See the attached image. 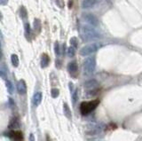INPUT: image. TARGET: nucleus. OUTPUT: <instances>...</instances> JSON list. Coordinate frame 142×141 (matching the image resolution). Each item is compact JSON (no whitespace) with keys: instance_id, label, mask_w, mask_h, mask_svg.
<instances>
[{"instance_id":"1","label":"nucleus","mask_w":142,"mask_h":141,"mask_svg":"<svg viewBox=\"0 0 142 141\" xmlns=\"http://www.w3.org/2000/svg\"><path fill=\"white\" fill-rule=\"evenodd\" d=\"M80 36L82 37L83 41H93L95 39L100 38L101 35L97 30H95L93 28L87 25H83L80 28Z\"/></svg>"},{"instance_id":"2","label":"nucleus","mask_w":142,"mask_h":141,"mask_svg":"<svg viewBox=\"0 0 142 141\" xmlns=\"http://www.w3.org/2000/svg\"><path fill=\"white\" fill-rule=\"evenodd\" d=\"M96 68V61L93 57L87 58L83 64V72L85 76H90L93 74Z\"/></svg>"},{"instance_id":"3","label":"nucleus","mask_w":142,"mask_h":141,"mask_svg":"<svg viewBox=\"0 0 142 141\" xmlns=\"http://www.w3.org/2000/svg\"><path fill=\"white\" fill-rule=\"evenodd\" d=\"M100 104V99H94V100L88 101V102H82L80 105V112L83 115H86L91 113L93 109Z\"/></svg>"},{"instance_id":"4","label":"nucleus","mask_w":142,"mask_h":141,"mask_svg":"<svg viewBox=\"0 0 142 141\" xmlns=\"http://www.w3.org/2000/svg\"><path fill=\"white\" fill-rule=\"evenodd\" d=\"M101 47V43H90V44H87V45H85V46H83V48L80 50V55H82V56L90 55V54H91V53L97 51Z\"/></svg>"},{"instance_id":"5","label":"nucleus","mask_w":142,"mask_h":141,"mask_svg":"<svg viewBox=\"0 0 142 141\" xmlns=\"http://www.w3.org/2000/svg\"><path fill=\"white\" fill-rule=\"evenodd\" d=\"M99 87L100 84L96 79H90L84 83V88L87 92L91 90H95V89H99Z\"/></svg>"},{"instance_id":"6","label":"nucleus","mask_w":142,"mask_h":141,"mask_svg":"<svg viewBox=\"0 0 142 141\" xmlns=\"http://www.w3.org/2000/svg\"><path fill=\"white\" fill-rule=\"evenodd\" d=\"M83 19L87 23L93 25V26H98V24H99L98 18L91 13H84L83 14Z\"/></svg>"},{"instance_id":"7","label":"nucleus","mask_w":142,"mask_h":141,"mask_svg":"<svg viewBox=\"0 0 142 141\" xmlns=\"http://www.w3.org/2000/svg\"><path fill=\"white\" fill-rule=\"evenodd\" d=\"M68 71L69 72L71 76H76V75L78 71V66H77V63L76 61H72L70 63H68Z\"/></svg>"},{"instance_id":"8","label":"nucleus","mask_w":142,"mask_h":141,"mask_svg":"<svg viewBox=\"0 0 142 141\" xmlns=\"http://www.w3.org/2000/svg\"><path fill=\"white\" fill-rule=\"evenodd\" d=\"M17 91L20 94L23 95L27 92V85L24 80H20L17 84Z\"/></svg>"},{"instance_id":"9","label":"nucleus","mask_w":142,"mask_h":141,"mask_svg":"<svg viewBox=\"0 0 142 141\" xmlns=\"http://www.w3.org/2000/svg\"><path fill=\"white\" fill-rule=\"evenodd\" d=\"M8 136L14 140H20L22 138V131H19V130H12V131H10V133L8 134Z\"/></svg>"},{"instance_id":"10","label":"nucleus","mask_w":142,"mask_h":141,"mask_svg":"<svg viewBox=\"0 0 142 141\" xmlns=\"http://www.w3.org/2000/svg\"><path fill=\"white\" fill-rule=\"evenodd\" d=\"M103 127L104 125L103 124H95L91 127V129L89 130L88 133L90 134H97V133H100L102 130H103Z\"/></svg>"},{"instance_id":"11","label":"nucleus","mask_w":142,"mask_h":141,"mask_svg":"<svg viewBox=\"0 0 142 141\" xmlns=\"http://www.w3.org/2000/svg\"><path fill=\"white\" fill-rule=\"evenodd\" d=\"M98 0H83L82 2V7L83 9H88V8L93 7V5H96Z\"/></svg>"},{"instance_id":"12","label":"nucleus","mask_w":142,"mask_h":141,"mask_svg":"<svg viewBox=\"0 0 142 141\" xmlns=\"http://www.w3.org/2000/svg\"><path fill=\"white\" fill-rule=\"evenodd\" d=\"M42 98H43V94L41 92H37L33 97V104L35 106H38L41 103Z\"/></svg>"},{"instance_id":"13","label":"nucleus","mask_w":142,"mask_h":141,"mask_svg":"<svg viewBox=\"0 0 142 141\" xmlns=\"http://www.w3.org/2000/svg\"><path fill=\"white\" fill-rule=\"evenodd\" d=\"M50 63V58L47 54H43L41 59V67L42 68H46Z\"/></svg>"},{"instance_id":"14","label":"nucleus","mask_w":142,"mask_h":141,"mask_svg":"<svg viewBox=\"0 0 142 141\" xmlns=\"http://www.w3.org/2000/svg\"><path fill=\"white\" fill-rule=\"evenodd\" d=\"M63 110H64V115H65V116L67 118H68V119H71V117H72V114H71L70 108H69V107H68V105L67 104V103H64Z\"/></svg>"},{"instance_id":"15","label":"nucleus","mask_w":142,"mask_h":141,"mask_svg":"<svg viewBox=\"0 0 142 141\" xmlns=\"http://www.w3.org/2000/svg\"><path fill=\"white\" fill-rule=\"evenodd\" d=\"M11 61H12V64L13 65V67H18L19 66V58L16 54H12L11 56Z\"/></svg>"},{"instance_id":"16","label":"nucleus","mask_w":142,"mask_h":141,"mask_svg":"<svg viewBox=\"0 0 142 141\" xmlns=\"http://www.w3.org/2000/svg\"><path fill=\"white\" fill-rule=\"evenodd\" d=\"M20 17L23 19V20H25V19L27 18V16H28V12H27V10H26V8H25L24 6H22V7H20Z\"/></svg>"},{"instance_id":"17","label":"nucleus","mask_w":142,"mask_h":141,"mask_svg":"<svg viewBox=\"0 0 142 141\" xmlns=\"http://www.w3.org/2000/svg\"><path fill=\"white\" fill-rule=\"evenodd\" d=\"M67 54H68V57H74L75 54H76V48L73 46L68 47V51H67Z\"/></svg>"},{"instance_id":"18","label":"nucleus","mask_w":142,"mask_h":141,"mask_svg":"<svg viewBox=\"0 0 142 141\" xmlns=\"http://www.w3.org/2000/svg\"><path fill=\"white\" fill-rule=\"evenodd\" d=\"M78 100V90H76L72 94V102L73 104H76Z\"/></svg>"},{"instance_id":"19","label":"nucleus","mask_w":142,"mask_h":141,"mask_svg":"<svg viewBox=\"0 0 142 141\" xmlns=\"http://www.w3.org/2000/svg\"><path fill=\"white\" fill-rule=\"evenodd\" d=\"M6 87H7V90H8V92L10 93V94H12V92H13V86H12V84L10 81H6Z\"/></svg>"},{"instance_id":"20","label":"nucleus","mask_w":142,"mask_h":141,"mask_svg":"<svg viewBox=\"0 0 142 141\" xmlns=\"http://www.w3.org/2000/svg\"><path fill=\"white\" fill-rule=\"evenodd\" d=\"M34 28H35V30L37 31H40L41 30V23H40V20H35V22H34Z\"/></svg>"},{"instance_id":"21","label":"nucleus","mask_w":142,"mask_h":141,"mask_svg":"<svg viewBox=\"0 0 142 141\" xmlns=\"http://www.w3.org/2000/svg\"><path fill=\"white\" fill-rule=\"evenodd\" d=\"M31 34V31H30V27L29 23H25V35H26L27 38L28 36H30Z\"/></svg>"},{"instance_id":"22","label":"nucleus","mask_w":142,"mask_h":141,"mask_svg":"<svg viewBox=\"0 0 142 141\" xmlns=\"http://www.w3.org/2000/svg\"><path fill=\"white\" fill-rule=\"evenodd\" d=\"M59 94H60V92H59V90H58V89H56V88L52 89V91H51V95H52V97H53V99L57 98V97L59 96Z\"/></svg>"},{"instance_id":"23","label":"nucleus","mask_w":142,"mask_h":141,"mask_svg":"<svg viewBox=\"0 0 142 141\" xmlns=\"http://www.w3.org/2000/svg\"><path fill=\"white\" fill-rule=\"evenodd\" d=\"M100 92V89H95V90H91V91H88L87 92V95L90 97H93V96H95L97 95L98 93Z\"/></svg>"},{"instance_id":"24","label":"nucleus","mask_w":142,"mask_h":141,"mask_svg":"<svg viewBox=\"0 0 142 141\" xmlns=\"http://www.w3.org/2000/svg\"><path fill=\"white\" fill-rule=\"evenodd\" d=\"M70 43L72 44L73 47H75V48H76L77 47V44H78V42H77V39L76 36H73L72 38L70 39Z\"/></svg>"},{"instance_id":"25","label":"nucleus","mask_w":142,"mask_h":141,"mask_svg":"<svg viewBox=\"0 0 142 141\" xmlns=\"http://www.w3.org/2000/svg\"><path fill=\"white\" fill-rule=\"evenodd\" d=\"M54 51H55V54L59 56L60 54V45L59 43L56 42L55 44H54Z\"/></svg>"},{"instance_id":"26","label":"nucleus","mask_w":142,"mask_h":141,"mask_svg":"<svg viewBox=\"0 0 142 141\" xmlns=\"http://www.w3.org/2000/svg\"><path fill=\"white\" fill-rule=\"evenodd\" d=\"M7 3H8V0H0V5H7Z\"/></svg>"},{"instance_id":"27","label":"nucleus","mask_w":142,"mask_h":141,"mask_svg":"<svg viewBox=\"0 0 142 141\" xmlns=\"http://www.w3.org/2000/svg\"><path fill=\"white\" fill-rule=\"evenodd\" d=\"M60 63H61V61H59V60L56 61V66H57V68H60Z\"/></svg>"},{"instance_id":"28","label":"nucleus","mask_w":142,"mask_h":141,"mask_svg":"<svg viewBox=\"0 0 142 141\" xmlns=\"http://www.w3.org/2000/svg\"><path fill=\"white\" fill-rule=\"evenodd\" d=\"M30 141H35V138H34V135H33V134H30Z\"/></svg>"},{"instance_id":"29","label":"nucleus","mask_w":142,"mask_h":141,"mask_svg":"<svg viewBox=\"0 0 142 141\" xmlns=\"http://www.w3.org/2000/svg\"><path fill=\"white\" fill-rule=\"evenodd\" d=\"M5 73L4 72H2V71H0V76H2V77H5Z\"/></svg>"},{"instance_id":"30","label":"nucleus","mask_w":142,"mask_h":141,"mask_svg":"<svg viewBox=\"0 0 142 141\" xmlns=\"http://www.w3.org/2000/svg\"><path fill=\"white\" fill-rule=\"evenodd\" d=\"M68 2H69V3H68V7L70 8L71 6H72V0H69Z\"/></svg>"},{"instance_id":"31","label":"nucleus","mask_w":142,"mask_h":141,"mask_svg":"<svg viewBox=\"0 0 142 141\" xmlns=\"http://www.w3.org/2000/svg\"><path fill=\"white\" fill-rule=\"evenodd\" d=\"M2 58V50H1V44H0V60Z\"/></svg>"},{"instance_id":"32","label":"nucleus","mask_w":142,"mask_h":141,"mask_svg":"<svg viewBox=\"0 0 142 141\" xmlns=\"http://www.w3.org/2000/svg\"><path fill=\"white\" fill-rule=\"evenodd\" d=\"M46 138H47V141H51V138H50L49 135H47V136H46Z\"/></svg>"},{"instance_id":"33","label":"nucleus","mask_w":142,"mask_h":141,"mask_svg":"<svg viewBox=\"0 0 142 141\" xmlns=\"http://www.w3.org/2000/svg\"><path fill=\"white\" fill-rule=\"evenodd\" d=\"M2 19H3V15H2V13L0 12V20H1Z\"/></svg>"}]
</instances>
